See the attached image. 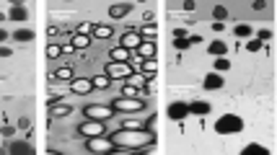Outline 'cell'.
<instances>
[{
    "label": "cell",
    "instance_id": "f1b7e54d",
    "mask_svg": "<svg viewBox=\"0 0 277 155\" xmlns=\"http://www.w3.org/2000/svg\"><path fill=\"white\" fill-rule=\"evenodd\" d=\"M55 77H57V81H70V77H73V70H70V67H60V70H55Z\"/></svg>",
    "mask_w": 277,
    "mask_h": 155
},
{
    "label": "cell",
    "instance_id": "d4e9b609",
    "mask_svg": "<svg viewBox=\"0 0 277 155\" xmlns=\"http://www.w3.org/2000/svg\"><path fill=\"white\" fill-rule=\"evenodd\" d=\"M213 18H215V23H223L228 18V8L225 6H215L213 8Z\"/></svg>",
    "mask_w": 277,
    "mask_h": 155
},
{
    "label": "cell",
    "instance_id": "7a4b0ae2",
    "mask_svg": "<svg viewBox=\"0 0 277 155\" xmlns=\"http://www.w3.org/2000/svg\"><path fill=\"white\" fill-rule=\"evenodd\" d=\"M244 130V119L239 114H223L215 122V132L218 135H239Z\"/></svg>",
    "mask_w": 277,
    "mask_h": 155
},
{
    "label": "cell",
    "instance_id": "ac0fdd59",
    "mask_svg": "<svg viewBox=\"0 0 277 155\" xmlns=\"http://www.w3.org/2000/svg\"><path fill=\"white\" fill-rule=\"evenodd\" d=\"M137 52H140L143 60H155V42H143L137 47Z\"/></svg>",
    "mask_w": 277,
    "mask_h": 155
},
{
    "label": "cell",
    "instance_id": "603a6c76",
    "mask_svg": "<svg viewBox=\"0 0 277 155\" xmlns=\"http://www.w3.org/2000/svg\"><path fill=\"white\" fill-rule=\"evenodd\" d=\"M34 36H36V34H34L31 29H18V31H13V39H16V42H31Z\"/></svg>",
    "mask_w": 277,
    "mask_h": 155
},
{
    "label": "cell",
    "instance_id": "7bdbcfd3",
    "mask_svg": "<svg viewBox=\"0 0 277 155\" xmlns=\"http://www.w3.org/2000/svg\"><path fill=\"white\" fill-rule=\"evenodd\" d=\"M184 11H194V0H184Z\"/></svg>",
    "mask_w": 277,
    "mask_h": 155
},
{
    "label": "cell",
    "instance_id": "d6986e66",
    "mask_svg": "<svg viewBox=\"0 0 277 155\" xmlns=\"http://www.w3.org/2000/svg\"><path fill=\"white\" fill-rule=\"evenodd\" d=\"M241 155H269V150H267L264 145H259V142H249V145L241 150Z\"/></svg>",
    "mask_w": 277,
    "mask_h": 155
},
{
    "label": "cell",
    "instance_id": "f546056e",
    "mask_svg": "<svg viewBox=\"0 0 277 155\" xmlns=\"http://www.w3.org/2000/svg\"><path fill=\"white\" fill-rule=\"evenodd\" d=\"M60 55H62V47H60V44H50V47H47V57H50V60H57Z\"/></svg>",
    "mask_w": 277,
    "mask_h": 155
},
{
    "label": "cell",
    "instance_id": "ffe728a7",
    "mask_svg": "<svg viewBox=\"0 0 277 155\" xmlns=\"http://www.w3.org/2000/svg\"><path fill=\"white\" fill-rule=\"evenodd\" d=\"M207 52L218 60V57H225V55H228V47H225L223 42H210V44H207Z\"/></svg>",
    "mask_w": 277,
    "mask_h": 155
},
{
    "label": "cell",
    "instance_id": "6da1fadb",
    "mask_svg": "<svg viewBox=\"0 0 277 155\" xmlns=\"http://www.w3.org/2000/svg\"><path fill=\"white\" fill-rule=\"evenodd\" d=\"M111 140L114 147H120V150H145L155 142V135L148 132V130H117L111 135H106Z\"/></svg>",
    "mask_w": 277,
    "mask_h": 155
},
{
    "label": "cell",
    "instance_id": "836d02e7",
    "mask_svg": "<svg viewBox=\"0 0 277 155\" xmlns=\"http://www.w3.org/2000/svg\"><path fill=\"white\" fill-rule=\"evenodd\" d=\"M155 124H158V116H155V114H150V116H148V124H143V127H145L148 132H153V135H155Z\"/></svg>",
    "mask_w": 277,
    "mask_h": 155
},
{
    "label": "cell",
    "instance_id": "ab89813d",
    "mask_svg": "<svg viewBox=\"0 0 277 155\" xmlns=\"http://www.w3.org/2000/svg\"><path fill=\"white\" fill-rule=\"evenodd\" d=\"M140 83H143V77H132V75H130V81H127V86H135V88H137Z\"/></svg>",
    "mask_w": 277,
    "mask_h": 155
},
{
    "label": "cell",
    "instance_id": "8992f818",
    "mask_svg": "<svg viewBox=\"0 0 277 155\" xmlns=\"http://www.w3.org/2000/svg\"><path fill=\"white\" fill-rule=\"evenodd\" d=\"M83 114L88 116V119H94V122H104L106 124V119H111V106H104V104H91V106H86L83 109Z\"/></svg>",
    "mask_w": 277,
    "mask_h": 155
},
{
    "label": "cell",
    "instance_id": "ba28073f",
    "mask_svg": "<svg viewBox=\"0 0 277 155\" xmlns=\"http://www.w3.org/2000/svg\"><path fill=\"white\" fill-rule=\"evenodd\" d=\"M86 147H88L91 152H96V155H106V152L114 150V145H111L109 137H91V140L86 142Z\"/></svg>",
    "mask_w": 277,
    "mask_h": 155
},
{
    "label": "cell",
    "instance_id": "4316f807",
    "mask_svg": "<svg viewBox=\"0 0 277 155\" xmlns=\"http://www.w3.org/2000/svg\"><path fill=\"white\" fill-rule=\"evenodd\" d=\"M225 70H230V60H228V57H218V60H215V72L220 75V72H225Z\"/></svg>",
    "mask_w": 277,
    "mask_h": 155
},
{
    "label": "cell",
    "instance_id": "83f0119b",
    "mask_svg": "<svg viewBox=\"0 0 277 155\" xmlns=\"http://www.w3.org/2000/svg\"><path fill=\"white\" fill-rule=\"evenodd\" d=\"M109 83H111V81H109L106 75H96L94 81H91V86H94V88H109Z\"/></svg>",
    "mask_w": 277,
    "mask_h": 155
},
{
    "label": "cell",
    "instance_id": "f35d334b",
    "mask_svg": "<svg viewBox=\"0 0 277 155\" xmlns=\"http://www.w3.org/2000/svg\"><path fill=\"white\" fill-rule=\"evenodd\" d=\"M91 31H94V23H83L81 29H78V34H86V36H88Z\"/></svg>",
    "mask_w": 277,
    "mask_h": 155
},
{
    "label": "cell",
    "instance_id": "d6a6232c",
    "mask_svg": "<svg viewBox=\"0 0 277 155\" xmlns=\"http://www.w3.org/2000/svg\"><path fill=\"white\" fill-rule=\"evenodd\" d=\"M122 130H145L140 122H135V119H125L122 122Z\"/></svg>",
    "mask_w": 277,
    "mask_h": 155
},
{
    "label": "cell",
    "instance_id": "2e32d148",
    "mask_svg": "<svg viewBox=\"0 0 277 155\" xmlns=\"http://www.w3.org/2000/svg\"><path fill=\"white\" fill-rule=\"evenodd\" d=\"M26 16H29V11H26L24 3H13L11 6V13H8L11 21H26Z\"/></svg>",
    "mask_w": 277,
    "mask_h": 155
},
{
    "label": "cell",
    "instance_id": "ee69618b",
    "mask_svg": "<svg viewBox=\"0 0 277 155\" xmlns=\"http://www.w3.org/2000/svg\"><path fill=\"white\" fill-rule=\"evenodd\" d=\"M251 8H257V11H262V8H267V3H262V0H257V3H251Z\"/></svg>",
    "mask_w": 277,
    "mask_h": 155
},
{
    "label": "cell",
    "instance_id": "4fadbf2b",
    "mask_svg": "<svg viewBox=\"0 0 277 155\" xmlns=\"http://www.w3.org/2000/svg\"><path fill=\"white\" fill-rule=\"evenodd\" d=\"M202 86H205V91H218V88L225 86V81H223V75H218V72H207Z\"/></svg>",
    "mask_w": 277,
    "mask_h": 155
},
{
    "label": "cell",
    "instance_id": "4dcf8cb0",
    "mask_svg": "<svg viewBox=\"0 0 277 155\" xmlns=\"http://www.w3.org/2000/svg\"><path fill=\"white\" fill-rule=\"evenodd\" d=\"M122 96H125V98H140V91H137L135 86H125V88H122Z\"/></svg>",
    "mask_w": 277,
    "mask_h": 155
},
{
    "label": "cell",
    "instance_id": "8d00e7d4",
    "mask_svg": "<svg viewBox=\"0 0 277 155\" xmlns=\"http://www.w3.org/2000/svg\"><path fill=\"white\" fill-rule=\"evenodd\" d=\"M106 155H137L135 150H120V147H114L111 152H106Z\"/></svg>",
    "mask_w": 277,
    "mask_h": 155
},
{
    "label": "cell",
    "instance_id": "bcb514c9",
    "mask_svg": "<svg viewBox=\"0 0 277 155\" xmlns=\"http://www.w3.org/2000/svg\"><path fill=\"white\" fill-rule=\"evenodd\" d=\"M6 36H8V31H3V29H0V42H3Z\"/></svg>",
    "mask_w": 277,
    "mask_h": 155
},
{
    "label": "cell",
    "instance_id": "cb8c5ba5",
    "mask_svg": "<svg viewBox=\"0 0 277 155\" xmlns=\"http://www.w3.org/2000/svg\"><path fill=\"white\" fill-rule=\"evenodd\" d=\"M130 55H132V52H127V49H122V47H117V49H111V62H127Z\"/></svg>",
    "mask_w": 277,
    "mask_h": 155
},
{
    "label": "cell",
    "instance_id": "74e56055",
    "mask_svg": "<svg viewBox=\"0 0 277 155\" xmlns=\"http://www.w3.org/2000/svg\"><path fill=\"white\" fill-rule=\"evenodd\" d=\"M262 49V42H257V39H249V52H259Z\"/></svg>",
    "mask_w": 277,
    "mask_h": 155
},
{
    "label": "cell",
    "instance_id": "9a60e30c",
    "mask_svg": "<svg viewBox=\"0 0 277 155\" xmlns=\"http://www.w3.org/2000/svg\"><path fill=\"white\" fill-rule=\"evenodd\" d=\"M70 114H73V109L67 104H52L50 106V116H52V119H62V116H70Z\"/></svg>",
    "mask_w": 277,
    "mask_h": 155
},
{
    "label": "cell",
    "instance_id": "5b68a950",
    "mask_svg": "<svg viewBox=\"0 0 277 155\" xmlns=\"http://www.w3.org/2000/svg\"><path fill=\"white\" fill-rule=\"evenodd\" d=\"M78 132H81L86 140H91V137H106V135H109V132H106V127H104V122H94V119L81 122Z\"/></svg>",
    "mask_w": 277,
    "mask_h": 155
},
{
    "label": "cell",
    "instance_id": "7c38bea8",
    "mask_svg": "<svg viewBox=\"0 0 277 155\" xmlns=\"http://www.w3.org/2000/svg\"><path fill=\"white\" fill-rule=\"evenodd\" d=\"M132 8H135L132 3H114V6L109 8V16H111L114 21H120V18H125V16H127Z\"/></svg>",
    "mask_w": 277,
    "mask_h": 155
},
{
    "label": "cell",
    "instance_id": "1f68e13d",
    "mask_svg": "<svg viewBox=\"0 0 277 155\" xmlns=\"http://www.w3.org/2000/svg\"><path fill=\"white\" fill-rule=\"evenodd\" d=\"M155 34H158V29L150 23V26H145L143 31H140V36H148V42H153V39H155Z\"/></svg>",
    "mask_w": 277,
    "mask_h": 155
},
{
    "label": "cell",
    "instance_id": "60d3db41",
    "mask_svg": "<svg viewBox=\"0 0 277 155\" xmlns=\"http://www.w3.org/2000/svg\"><path fill=\"white\" fill-rule=\"evenodd\" d=\"M11 55H13L11 47H0V57H11Z\"/></svg>",
    "mask_w": 277,
    "mask_h": 155
},
{
    "label": "cell",
    "instance_id": "277c9868",
    "mask_svg": "<svg viewBox=\"0 0 277 155\" xmlns=\"http://www.w3.org/2000/svg\"><path fill=\"white\" fill-rule=\"evenodd\" d=\"M130 75H132L130 62H109L106 65V77L109 81H127Z\"/></svg>",
    "mask_w": 277,
    "mask_h": 155
},
{
    "label": "cell",
    "instance_id": "9c48e42d",
    "mask_svg": "<svg viewBox=\"0 0 277 155\" xmlns=\"http://www.w3.org/2000/svg\"><path fill=\"white\" fill-rule=\"evenodd\" d=\"M166 114H169V119L181 122V119H187V116H189V106H187V101H174V104L166 109Z\"/></svg>",
    "mask_w": 277,
    "mask_h": 155
},
{
    "label": "cell",
    "instance_id": "d590c367",
    "mask_svg": "<svg viewBox=\"0 0 277 155\" xmlns=\"http://www.w3.org/2000/svg\"><path fill=\"white\" fill-rule=\"evenodd\" d=\"M257 36H259L257 42H269V39H272V31H269V29H262V31H257Z\"/></svg>",
    "mask_w": 277,
    "mask_h": 155
},
{
    "label": "cell",
    "instance_id": "e575fe53",
    "mask_svg": "<svg viewBox=\"0 0 277 155\" xmlns=\"http://www.w3.org/2000/svg\"><path fill=\"white\" fill-rule=\"evenodd\" d=\"M174 47H176V49H189L192 42H189V39H174Z\"/></svg>",
    "mask_w": 277,
    "mask_h": 155
},
{
    "label": "cell",
    "instance_id": "e0dca14e",
    "mask_svg": "<svg viewBox=\"0 0 277 155\" xmlns=\"http://www.w3.org/2000/svg\"><path fill=\"white\" fill-rule=\"evenodd\" d=\"M155 72H158V62L155 60H143V77L145 81H153Z\"/></svg>",
    "mask_w": 277,
    "mask_h": 155
},
{
    "label": "cell",
    "instance_id": "8fae6325",
    "mask_svg": "<svg viewBox=\"0 0 277 155\" xmlns=\"http://www.w3.org/2000/svg\"><path fill=\"white\" fill-rule=\"evenodd\" d=\"M8 152H11V155H36V152H34V147H31L29 142H24V140L11 142V145H8Z\"/></svg>",
    "mask_w": 277,
    "mask_h": 155
},
{
    "label": "cell",
    "instance_id": "b9f144b4",
    "mask_svg": "<svg viewBox=\"0 0 277 155\" xmlns=\"http://www.w3.org/2000/svg\"><path fill=\"white\" fill-rule=\"evenodd\" d=\"M174 36H176V39H187V31H184V29H176Z\"/></svg>",
    "mask_w": 277,
    "mask_h": 155
},
{
    "label": "cell",
    "instance_id": "484cf974",
    "mask_svg": "<svg viewBox=\"0 0 277 155\" xmlns=\"http://www.w3.org/2000/svg\"><path fill=\"white\" fill-rule=\"evenodd\" d=\"M91 34H94L96 39H109V36H111V29H109V26H101V23H99V26H94V31H91Z\"/></svg>",
    "mask_w": 277,
    "mask_h": 155
},
{
    "label": "cell",
    "instance_id": "7402d4cb",
    "mask_svg": "<svg viewBox=\"0 0 277 155\" xmlns=\"http://www.w3.org/2000/svg\"><path fill=\"white\" fill-rule=\"evenodd\" d=\"M233 34L239 36V39H251V34H254V29L249 26V23H236V29H233Z\"/></svg>",
    "mask_w": 277,
    "mask_h": 155
},
{
    "label": "cell",
    "instance_id": "3957f363",
    "mask_svg": "<svg viewBox=\"0 0 277 155\" xmlns=\"http://www.w3.org/2000/svg\"><path fill=\"white\" fill-rule=\"evenodd\" d=\"M143 109H145L143 98H125V96H120V98L111 101V111H117V114H140Z\"/></svg>",
    "mask_w": 277,
    "mask_h": 155
},
{
    "label": "cell",
    "instance_id": "52a82bcc",
    "mask_svg": "<svg viewBox=\"0 0 277 155\" xmlns=\"http://www.w3.org/2000/svg\"><path fill=\"white\" fill-rule=\"evenodd\" d=\"M140 44H143V36H140V31H135V29H127V31L122 34V39H120V47L127 49V52L137 49Z\"/></svg>",
    "mask_w": 277,
    "mask_h": 155
},
{
    "label": "cell",
    "instance_id": "f6af8a7d",
    "mask_svg": "<svg viewBox=\"0 0 277 155\" xmlns=\"http://www.w3.org/2000/svg\"><path fill=\"white\" fill-rule=\"evenodd\" d=\"M70 52H75V49H73V44H65V47H62V55H70Z\"/></svg>",
    "mask_w": 277,
    "mask_h": 155
},
{
    "label": "cell",
    "instance_id": "30bf717a",
    "mask_svg": "<svg viewBox=\"0 0 277 155\" xmlns=\"http://www.w3.org/2000/svg\"><path fill=\"white\" fill-rule=\"evenodd\" d=\"M70 91H73V93L86 96V93H91V91H94V86H91L88 77H78V81H70Z\"/></svg>",
    "mask_w": 277,
    "mask_h": 155
},
{
    "label": "cell",
    "instance_id": "44dd1931",
    "mask_svg": "<svg viewBox=\"0 0 277 155\" xmlns=\"http://www.w3.org/2000/svg\"><path fill=\"white\" fill-rule=\"evenodd\" d=\"M70 44H73V49H86V47L91 44V36H86V34H75Z\"/></svg>",
    "mask_w": 277,
    "mask_h": 155
},
{
    "label": "cell",
    "instance_id": "5bb4252c",
    "mask_svg": "<svg viewBox=\"0 0 277 155\" xmlns=\"http://www.w3.org/2000/svg\"><path fill=\"white\" fill-rule=\"evenodd\" d=\"M187 106H189V114H194V116H207L210 114V104L207 101H192Z\"/></svg>",
    "mask_w": 277,
    "mask_h": 155
}]
</instances>
